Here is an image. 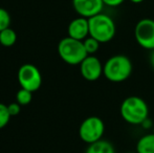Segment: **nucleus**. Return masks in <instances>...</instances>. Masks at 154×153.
<instances>
[{
  "label": "nucleus",
  "mask_w": 154,
  "mask_h": 153,
  "mask_svg": "<svg viewBox=\"0 0 154 153\" xmlns=\"http://www.w3.org/2000/svg\"><path fill=\"white\" fill-rule=\"evenodd\" d=\"M133 70L132 62L125 55H114L103 65V76L112 83H122L130 78Z\"/></svg>",
  "instance_id": "obj_1"
},
{
  "label": "nucleus",
  "mask_w": 154,
  "mask_h": 153,
  "mask_svg": "<svg viewBox=\"0 0 154 153\" xmlns=\"http://www.w3.org/2000/svg\"><path fill=\"white\" fill-rule=\"evenodd\" d=\"M120 112L123 120L130 125H140L149 118V107L144 99L130 96L122 102Z\"/></svg>",
  "instance_id": "obj_2"
},
{
  "label": "nucleus",
  "mask_w": 154,
  "mask_h": 153,
  "mask_svg": "<svg viewBox=\"0 0 154 153\" xmlns=\"http://www.w3.org/2000/svg\"><path fill=\"white\" fill-rule=\"evenodd\" d=\"M88 22H89V36L97 39L100 43L110 42L116 36V22L109 15L100 13L88 19Z\"/></svg>",
  "instance_id": "obj_3"
},
{
  "label": "nucleus",
  "mask_w": 154,
  "mask_h": 153,
  "mask_svg": "<svg viewBox=\"0 0 154 153\" xmlns=\"http://www.w3.org/2000/svg\"><path fill=\"white\" fill-rule=\"evenodd\" d=\"M58 54L60 58L69 65H80L88 56L83 41L71 37L63 38L58 44Z\"/></svg>",
  "instance_id": "obj_4"
},
{
  "label": "nucleus",
  "mask_w": 154,
  "mask_h": 153,
  "mask_svg": "<svg viewBox=\"0 0 154 153\" xmlns=\"http://www.w3.org/2000/svg\"><path fill=\"white\" fill-rule=\"evenodd\" d=\"M105 132V124L99 116H89L81 123L79 128V136L84 143L92 144L103 139Z\"/></svg>",
  "instance_id": "obj_5"
},
{
  "label": "nucleus",
  "mask_w": 154,
  "mask_h": 153,
  "mask_svg": "<svg viewBox=\"0 0 154 153\" xmlns=\"http://www.w3.org/2000/svg\"><path fill=\"white\" fill-rule=\"evenodd\" d=\"M134 38L142 48L154 49V20L151 18L140 19L134 27Z\"/></svg>",
  "instance_id": "obj_6"
},
{
  "label": "nucleus",
  "mask_w": 154,
  "mask_h": 153,
  "mask_svg": "<svg viewBox=\"0 0 154 153\" xmlns=\"http://www.w3.org/2000/svg\"><path fill=\"white\" fill-rule=\"evenodd\" d=\"M18 81L21 88L35 92L42 85V76L38 68L29 63L23 64L18 70Z\"/></svg>",
  "instance_id": "obj_7"
},
{
  "label": "nucleus",
  "mask_w": 154,
  "mask_h": 153,
  "mask_svg": "<svg viewBox=\"0 0 154 153\" xmlns=\"http://www.w3.org/2000/svg\"><path fill=\"white\" fill-rule=\"evenodd\" d=\"M80 72L86 81L94 82L103 76V64L94 55H88L80 64Z\"/></svg>",
  "instance_id": "obj_8"
},
{
  "label": "nucleus",
  "mask_w": 154,
  "mask_h": 153,
  "mask_svg": "<svg viewBox=\"0 0 154 153\" xmlns=\"http://www.w3.org/2000/svg\"><path fill=\"white\" fill-rule=\"evenodd\" d=\"M72 6L79 16L89 19L103 13L105 4L103 0H72Z\"/></svg>",
  "instance_id": "obj_9"
},
{
  "label": "nucleus",
  "mask_w": 154,
  "mask_h": 153,
  "mask_svg": "<svg viewBox=\"0 0 154 153\" xmlns=\"http://www.w3.org/2000/svg\"><path fill=\"white\" fill-rule=\"evenodd\" d=\"M68 37L83 41L89 36V22L87 18L79 16L70 21L67 29Z\"/></svg>",
  "instance_id": "obj_10"
},
{
  "label": "nucleus",
  "mask_w": 154,
  "mask_h": 153,
  "mask_svg": "<svg viewBox=\"0 0 154 153\" xmlns=\"http://www.w3.org/2000/svg\"><path fill=\"white\" fill-rule=\"evenodd\" d=\"M85 153H116V149L110 142L102 139L95 143L89 144Z\"/></svg>",
  "instance_id": "obj_11"
},
{
  "label": "nucleus",
  "mask_w": 154,
  "mask_h": 153,
  "mask_svg": "<svg viewBox=\"0 0 154 153\" xmlns=\"http://www.w3.org/2000/svg\"><path fill=\"white\" fill-rule=\"evenodd\" d=\"M137 153H154V133H148L143 136L136 143Z\"/></svg>",
  "instance_id": "obj_12"
},
{
  "label": "nucleus",
  "mask_w": 154,
  "mask_h": 153,
  "mask_svg": "<svg viewBox=\"0 0 154 153\" xmlns=\"http://www.w3.org/2000/svg\"><path fill=\"white\" fill-rule=\"evenodd\" d=\"M17 41V34L14 29L11 27L3 29L0 32V44L5 47H11L16 43Z\"/></svg>",
  "instance_id": "obj_13"
},
{
  "label": "nucleus",
  "mask_w": 154,
  "mask_h": 153,
  "mask_svg": "<svg viewBox=\"0 0 154 153\" xmlns=\"http://www.w3.org/2000/svg\"><path fill=\"white\" fill-rule=\"evenodd\" d=\"M17 103L21 105V106H25L29 105L32 100V92L31 90H27L25 88H21L18 92H17Z\"/></svg>",
  "instance_id": "obj_14"
},
{
  "label": "nucleus",
  "mask_w": 154,
  "mask_h": 153,
  "mask_svg": "<svg viewBox=\"0 0 154 153\" xmlns=\"http://www.w3.org/2000/svg\"><path fill=\"white\" fill-rule=\"evenodd\" d=\"M83 44L88 55H94V54L99 50L100 44H101V43H100L97 39L88 36L85 40H83Z\"/></svg>",
  "instance_id": "obj_15"
},
{
  "label": "nucleus",
  "mask_w": 154,
  "mask_h": 153,
  "mask_svg": "<svg viewBox=\"0 0 154 153\" xmlns=\"http://www.w3.org/2000/svg\"><path fill=\"white\" fill-rule=\"evenodd\" d=\"M11 118V115L8 112V106L0 103V129L4 128L8 124Z\"/></svg>",
  "instance_id": "obj_16"
},
{
  "label": "nucleus",
  "mask_w": 154,
  "mask_h": 153,
  "mask_svg": "<svg viewBox=\"0 0 154 153\" xmlns=\"http://www.w3.org/2000/svg\"><path fill=\"white\" fill-rule=\"evenodd\" d=\"M11 16L8 12L3 8H0V32L10 27Z\"/></svg>",
  "instance_id": "obj_17"
},
{
  "label": "nucleus",
  "mask_w": 154,
  "mask_h": 153,
  "mask_svg": "<svg viewBox=\"0 0 154 153\" xmlns=\"http://www.w3.org/2000/svg\"><path fill=\"white\" fill-rule=\"evenodd\" d=\"M8 109L11 116H16L20 113L21 105L19 103H11L10 105H8Z\"/></svg>",
  "instance_id": "obj_18"
},
{
  "label": "nucleus",
  "mask_w": 154,
  "mask_h": 153,
  "mask_svg": "<svg viewBox=\"0 0 154 153\" xmlns=\"http://www.w3.org/2000/svg\"><path fill=\"white\" fill-rule=\"evenodd\" d=\"M125 0H103L105 6H109V8H118V6L122 5Z\"/></svg>",
  "instance_id": "obj_19"
},
{
  "label": "nucleus",
  "mask_w": 154,
  "mask_h": 153,
  "mask_svg": "<svg viewBox=\"0 0 154 153\" xmlns=\"http://www.w3.org/2000/svg\"><path fill=\"white\" fill-rule=\"evenodd\" d=\"M153 123H152V121L150 120L149 118H147L146 120L144 121V122L140 124V126L143 127L144 129H147V130H149V129H152L153 128Z\"/></svg>",
  "instance_id": "obj_20"
},
{
  "label": "nucleus",
  "mask_w": 154,
  "mask_h": 153,
  "mask_svg": "<svg viewBox=\"0 0 154 153\" xmlns=\"http://www.w3.org/2000/svg\"><path fill=\"white\" fill-rule=\"evenodd\" d=\"M149 63H150L151 67L154 69V49L150 50V55H149Z\"/></svg>",
  "instance_id": "obj_21"
},
{
  "label": "nucleus",
  "mask_w": 154,
  "mask_h": 153,
  "mask_svg": "<svg viewBox=\"0 0 154 153\" xmlns=\"http://www.w3.org/2000/svg\"><path fill=\"white\" fill-rule=\"evenodd\" d=\"M129 1L134 4H140V3H142V2H144L145 0H129Z\"/></svg>",
  "instance_id": "obj_22"
},
{
  "label": "nucleus",
  "mask_w": 154,
  "mask_h": 153,
  "mask_svg": "<svg viewBox=\"0 0 154 153\" xmlns=\"http://www.w3.org/2000/svg\"><path fill=\"white\" fill-rule=\"evenodd\" d=\"M152 132L154 133V125H153V128H152Z\"/></svg>",
  "instance_id": "obj_23"
},
{
  "label": "nucleus",
  "mask_w": 154,
  "mask_h": 153,
  "mask_svg": "<svg viewBox=\"0 0 154 153\" xmlns=\"http://www.w3.org/2000/svg\"><path fill=\"white\" fill-rule=\"evenodd\" d=\"M130 153H137V152H130Z\"/></svg>",
  "instance_id": "obj_24"
}]
</instances>
